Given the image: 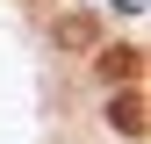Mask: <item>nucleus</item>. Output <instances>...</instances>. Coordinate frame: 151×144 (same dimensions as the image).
Returning <instances> with one entry per match:
<instances>
[{
  "mask_svg": "<svg viewBox=\"0 0 151 144\" xmlns=\"http://www.w3.org/2000/svg\"><path fill=\"white\" fill-rule=\"evenodd\" d=\"M101 43V22H93V14H65L58 22V50H93Z\"/></svg>",
  "mask_w": 151,
  "mask_h": 144,
  "instance_id": "nucleus-3",
  "label": "nucleus"
},
{
  "mask_svg": "<svg viewBox=\"0 0 151 144\" xmlns=\"http://www.w3.org/2000/svg\"><path fill=\"white\" fill-rule=\"evenodd\" d=\"M93 72L108 86H129V79H144V50L137 43H93Z\"/></svg>",
  "mask_w": 151,
  "mask_h": 144,
  "instance_id": "nucleus-1",
  "label": "nucleus"
},
{
  "mask_svg": "<svg viewBox=\"0 0 151 144\" xmlns=\"http://www.w3.org/2000/svg\"><path fill=\"white\" fill-rule=\"evenodd\" d=\"M108 122H115V137H144V86L137 79L108 94Z\"/></svg>",
  "mask_w": 151,
  "mask_h": 144,
  "instance_id": "nucleus-2",
  "label": "nucleus"
}]
</instances>
